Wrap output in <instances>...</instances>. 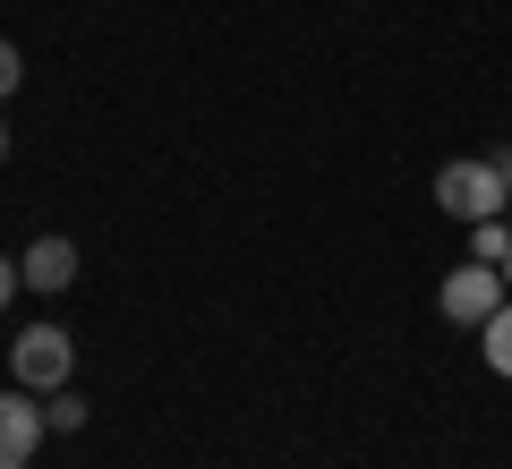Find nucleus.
<instances>
[{
  "mask_svg": "<svg viewBox=\"0 0 512 469\" xmlns=\"http://www.w3.org/2000/svg\"><path fill=\"white\" fill-rule=\"evenodd\" d=\"M504 163H478V154H461V163H444L436 171V205L453 222H487V214H504Z\"/></svg>",
  "mask_w": 512,
  "mask_h": 469,
  "instance_id": "f257e3e1",
  "label": "nucleus"
},
{
  "mask_svg": "<svg viewBox=\"0 0 512 469\" xmlns=\"http://www.w3.org/2000/svg\"><path fill=\"white\" fill-rule=\"evenodd\" d=\"M9 376H18L26 393H60V384L77 376V342L60 325H26L18 342H9Z\"/></svg>",
  "mask_w": 512,
  "mask_h": 469,
  "instance_id": "f03ea898",
  "label": "nucleus"
},
{
  "mask_svg": "<svg viewBox=\"0 0 512 469\" xmlns=\"http://www.w3.org/2000/svg\"><path fill=\"white\" fill-rule=\"evenodd\" d=\"M504 299H512L504 265H478V256H470V265H453V273H444V290H436V307L453 316V325H487Z\"/></svg>",
  "mask_w": 512,
  "mask_h": 469,
  "instance_id": "7ed1b4c3",
  "label": "nucleus"
},
{
  "mask_svg": "<svg viewBox=\"0 0 512 469\" xmlns=\"http://www.w3.org/2000/svg\"><path fill=\"white\" fill-rule=\"evenodd\" d=\"M43 435L52 427H43V410L26 401V384H9V393H0V469H26L43 452Z\"/></svg>",
  "mask_w": 512,
  "mask_h": 469,
  "instance_id": "20e7f679",
  "label": "nucleus"
},
{
  "mask_svg": "<svg viewBox=\"0 0 512 469\" xmlns=\"http://www.w3.org/2000/svg\"><path fill=\"white\" fill-rule=\"evenodd\" d=\"M26 290H43V299H60V290L77 282V239H35V248L18 256Z\"/></svg>",
  "mask_w": 512,
  "mask_h": 469,
  "instance_id": "39448f33",
  "label": "nucleus"
},
{
  "mask_svg": "<svg viewBox=\"0 0 512 469\" xmlns=\"http://www.w3.org/2000/svg\"><path fill=\"white\" fill-rule=\"evenodd\" d=\"M478 350H487V367H495V376H512V299L495 307L487 325H478Z\"/></svg>",
  "mask_w": 512,
  "mask_h": 469,
  "instance_id": "423d86ee",
  "label": "nucleus"
},
{
  "mask_svg": "<svg viewBox=\"0 0 512 469\" xmlns=\"http://www.w3.org/2000/svg\"><path fill=\"white\" fill-rule=\"evenodd\" d=\"M470 256H478V265H504V256H512V222H504V214L470 222Z\"/></svg>",
  "mask_w": 512,
  "mask_h": 469,
  "instance_id": "0eeeda50",
  "label": "nucleus"
},
{
  "mask_svg": "<svg viewBox=\"0 0 512 469\" xmlns=\"http://www.w3.org/2000/svg\"><path fill=\"white\" fill-rule=\"evenodd\" d=\"M43 427H52V435H77V427H86V393H69V384H60V393L43 401Z\"/></svg>",
  "mask_w": 512,
  "mask_h": 469,
  "instance_id": "6e6552de",
  "label": "nucleus"
},
{
  "mask_svg": "<svg viewBox=\"0 0 512 469\" xmlns=\"http://www.w3.org/2000/svg\"><path fill=\"white\" fill-rule=\"evenodd\" d=\"M18 77H26V60H18V43L0 35V103H9V94H18Z\"/></svg>",
  "mask_w": 512,
  "mask_h": 469,
  "instance_id": "1a4fd4ad",
  "label": "nucleus"
},
{
  "mask_svg": "<svg viewBox=\"0 0 512 469\" xmlns=\"http://www.w3.org/2000/svg\"><path fill=\"white\" fill-rule=\"evenodd\" d=\"M18 282H26V273H18V265H9V256H0V307L18 299Z\"/></svg>",
  "mask_w": 512,
  "mask_h": 469,
  "instance_id": "9d476101",
  "label": "nucleus"
},
{
  "mask_svg": "<svg viewBox=\"0 0 512 469\" xmlns=\"http://www.w3.org/2000/svg\"><path fill=\"white\" fill-rule=\"evenodd\" d=\"M0 163H9V120H0Z\"/></svg>",
  "mask_w": 512,
  "mask_h": 469,
  "instance_id": "9b49d317",
  "label": "nucleus"
},
{
  "mask_svg": "<svg viewBox=\"0 0 512 469\" xmlns=\"http://www.w3.org/2000/svg\"><path fill=\"white\" fill-rule=\"evenodd\" d=\"M495 163H504V188H512V154H495Z\"/></svg>",
  "mask_w": 512,
  "mask_h": 469,
  "instance_id": "f8f14e48",
  "label": "nucleus"
},
{
  "mask_svg": "<svg viewBox=\"0 0 512 469\" xmlns=\"http://www.w3.org/2000/svg\"><path fill=\"white\" fill-rule=\"evenodd\" d=\"M504 290H512V256H504Z\"/></svg>",
  "mask_w": 512,
  "mask_h": 469,
  "instance_id": "ddd939ff",
  "label": "nucleus"
}]
</instances>
